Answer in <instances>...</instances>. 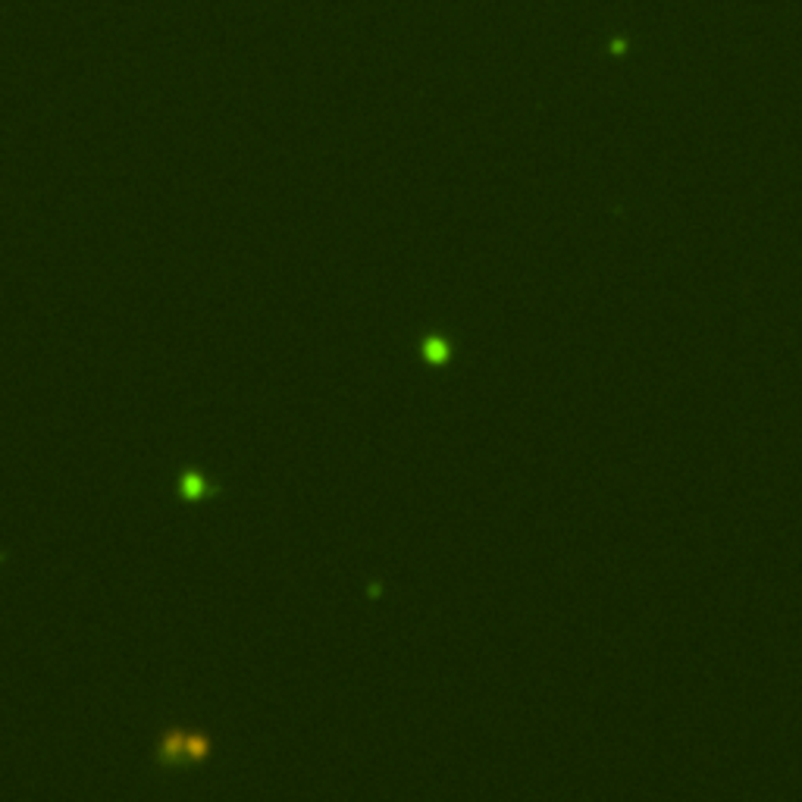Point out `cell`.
I'll return each mask as SVG.
<instances>
[{
    "label": "cell",
    "mask_w": 802,
    "mask_h": 802,
    "mask_svg": "<svg viewBox=\"0 0 802 802\" xmlns=\"http://www.w3.org/2000/svg\"><path fill=\"white\" fill-rule=\"evenodd\" d=\"M207 756V740L204 736H182V734H170L163 742V750H160V758L163 762H201Z\"/></svg>",
    "instance_id": "obj_1"
},
{
    "label": "cell",
    "mask_w": 802,
    "mask_h": 802,
    "mask_svg": "<svg viewBox=\"0 0 802 802\" xmlns=\"http://www.w3.org/2000/svg\"><path fill=\"white\" fill-rule=\"evenodd\" d=\"M182 489H186L188 496H201V498L210 492V489H207V483H204V477L198 480V473H188V477L182 480Z\"/></svg>",
    "instance_id": "obj_2"
}]
</instances>
